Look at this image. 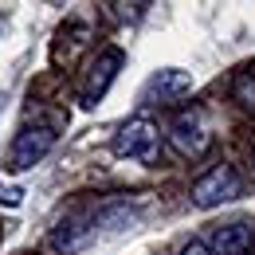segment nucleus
<instances>
[{"mask_svg":"<svg viewBox=\"0 0 255 255\" xmlns=\"http://www.w3.org/2000/svg\"><path fill=\"white\" fill-rule=\"evenodd\" d=\"M118 67H122V51L118 47H102L98 51V59L87 67V83H83V106H95L98 98L106 95V87L114 83V75H118Z\"/></svg>","mask_w":255,"mask_h":255,"instance_id":"0eeeda50","label":"nucleus"},{"mask_svg":"<svg viewBox=\"0 0 255 255\" xmlns=\"http://www.w3.org/2000/svg\"><path fill=\"white\" fill-rule=\"evenodd\" d=\"M169 145L181 153V157H204L208 145H212V129H208V118L200 106H189V110H177L169 118Z\"/></svg>","mask_w":255,"mask_h":255,"instance_id":"f257e3e1","label":"nucleus"},{"mask_svg":"<svg viewBox=\"0 0 255 255\" xmlns=\"http://www.w3.org/2000/svg\"><path fill=\"white\" fill-rule=\"evenodd\" d=\"M192 91V75L189 71H177V67H165L157 75H149V83L141 87V106H161V102H177Z\"/></svg>","mask_w":255,"mask_h":255,"instance_id":"423d86ee","label":"nucleus"},{"mask_svg":"<svg viewBox=\"0 0 255 255\" xmlns=\"http://www.w3.org/2000/svg\"><path fill=\"white\" fill-rule=\"evenodd\" d=\"M95 232H98V212H75V216H67V220L55 224V232H51V252H59V255L79 252V248H87V244L95 240Z\"/></svg>","mask_w":255,"mask_h":255,"instance_id":"39448f33","label":"nucleus"},{"mask_svg":"<svg viewBox=\"0 0 255 255\" xmlns=\"http://www.w3.org/2000/svg\"><path fill=\"white\" fill-rule=\"evenodd\" d=\"M212 255H248L255 248V228L244 220L236 224H224V228H216L212 232Z\"/></svg>","mask_w":255,"mask_h":255,"instance_id":"6e6552de","label":"nucleus"},{"mask_svg":"<svg viewBox=\"0 0 255 255\" xmlns=\"http://www.w3.org/2000/svg\"><path fill=\"white\" fill-rule=\"evenodd\" d=\"M20 200H24V192L16 189V185H8V189H4V185H0V204H8V208H16V204H20Z\"/></svg>","mask_w":255,"mask_h":255,"instance_id":"9b49d317","label":"nucleus"},{"mask_svg":"<svg viewBox=\"0 0 255 255\" xmlns=\"http://www.w3.org/2000/svg\"><path fill=\"white\" fill-rule=\"evenodd\" d=\"M232 95L240 98L248 110H255V71H244L240 79H236V87H232Z\"/></svg>","mask_w":255,"mask_h":255,"instance_id":"1a4fd4ad","label":"nucleus"},{"mask_svg":"<svg viewBox=\"0 0 255 255\" xmlns=\"http://www.w3.org/2000/svg\"><path fill=\"white\" fill-rule=\"evenodd\" d=\"M110 8H118V12H114L118 20H137V16H141L149 4H110Z\"/></svg>","mask_w":255,"mask_h":255,"instance_id":"9d476101","label":"nucleus"},{"mask_svg":"<svg viewBox=\"0 0 255 255\" xmlns=\"http://www.w3.org/2000/svg\"><path fill=\"white\" fill-rule=\"evenodd\" d=\"M55 145V126H24L12 141V153H8V169L12 173H28L39 161L51 153Z\"/></svg>","mask_w":255,"mask_h":255,"instance_id":"7ed1b4c3","label":"nucleus"},{"mask_svg":"<svg viewBox=\"0 0 255 255\" xmlns=\"http://www.w3.org/2000/svg\"><path fill=\"white\" fill-rule=\"evenodd\" d=\"M252 161H255V153H252Z\"/></svg>","mask_w":255,"mask_h":255,"instance_id":"4468645a","label":"nucleus"},{"mask_svg":"<svg viewBox=\"0 0 255 255\" xmlns=\"http://www.w3.org/2000/svg\"><path fill=\"white\" fill-rule=\"evenodd\" d=\"M240 189H244L240 173H236L232 165H216V169H208V173L192 185V204H196V208H216L224 200H236Z\"/></svg>","mask_w":255,"mask_h":255,"instance_id":"20e7f679","label":"nucleus"},{"mask_svg":"<svg viewBox=\"0 0 255 255\" xmlns=\"http://www.w3.org/2000/svg\"><path fill=\"white\" fill-rule=\"evenodd\" d=\"M161 149V129L149 118H133L114 133V153L129 161H141V165H153Z\"/></svg>","mask_w":255,"mask_h":255,"instance_id":"f03ea898","label":"nucleus"},{"mask_svg":"<svg viewBox=\"0 0 255 255\" xmlns=\"http://www.w3.org/2000/svg\"><path fill=\"white\" fill-rule=\"evenodd\" d=\"M181 255H212V248H208V244H200V240H192V244L181 248Z\"/></svg>","mask_w":255,"mask_h":255,"instance_id":"f8f14e48","label":"nucleus"},{"mask_svg":"<svg viewBox=\"0 0 255 255\" xmlns=\"http://www.w3.org/2000/svg\"><path fill=\"white\" fill-rule=\"evenodd\" d=\"M0 106H4V95H0Z\"/></svg>","mask_w":255,"mask_h":255,"instance_id":"ddd939ff","label":"nucleus"}]
</instances>
